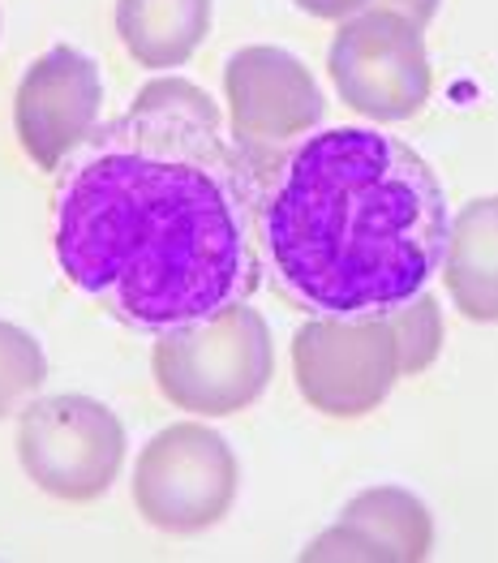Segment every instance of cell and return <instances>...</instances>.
<instances>
[{"mask_svg":"<svg viewBox=\"0 0 498 563\" xmlns=\"http://www.w3.org/2000/svg\"><path fill=\"white\" fill-rule=\"evenodd\" d=\"M263 177L224 134L215 99L151 78L74 151L56 186V263L117 323L146 335L250 301Z\"/></svg>","mask_w":498,"mask_h":563,"instance_id":"6da1fadb","label":"cell"},{"mask_svg":"<svg viewBox=\"0 0 498 563\" xmlns=\"http://www.w3.org/2000/svg\"><path fill=\"white\" fill-rule=\"evenodd\" d=\"M447 194L434 168L383 130H310L275 168L258 236L279 288L335 319L391 314L439 276Z\"/></svg>","mask_w":498,"mask_h":563,"instance_id":"7a4b0ae2","label":"cell"},{"mask_svg":"<svg viewBox=\"0 0 498 563\" xmlns=\"http://www.w3.org/2000/svg\"><path fill=\"white\" fill-rule=\"evenodd\" d=\"M151 375L173 409L232 418L250 409L272 383V328L250 301H241L224 314L159 331L151 349Z\"/></svg>","mask_w":498,"mask_h":563,"instance_id":"3957f363","label":"cell"},{"mask_svg":"<svg viewBox=\"0 0 498 563\" xmlns=\"http://www.w3.org/2000/svg\"><path fill=\"white\" fill-rule=\"evenodd\" d=\"M125 448L121 418L95 396H40L18 418L22 473L60 504L103 499L121 477Z\"/></svg>","mask_w":498,"mask_h":563,"instance_id":"277c9868","label":"cell"},{"mask_svg":"<svg viewBox=\"0 0 498 563\" xmlns=\"http://www.w3.org/2000/svg\"><path fill=\"white\" fill-rule=\"evenodd\" d=\"M241 465L207 422L164 426L134 461V508L159 533L193 538L215 529L236 504Z\"/></svg>","mask_w":498,"mask_h":563,"instance_id":"5b68a950","label":"cell"},{"mask_svg":"<svg viewBox=\"0 0 498 563\" xmlns=\"http://www.w3.org/2000/svg\"><path fill=\"white\" fill-rule=\"evenodd\" d=\"M292 378L306 405L327 418L353 422L374 413L405 378L391 314H314L292 335Z\"/></svg>","mask_w":498,"mask_h":563,"instance_id":"8992f818","label":"cell"},{"mask_svg":"<svg viewBox=\"0 0 498 563\" xmlns=\"http://www.w3.org/2000/svg\"><path fill=\"white\" fill-rule=\"evenodd\" d=\"M327 69L340 99L383 125L417 117L434 91L421 26L391 9H362L344 18L327 52Z\"/></svg>","mask_w":498,"mask_h":563,"instance_id":"52a82bcc","label":"cell"},{"mask_svg":"<svg viewBox=\"0 0 498 563\" xmlns=\"http://www.w3.org/2000/svg\"><path fill=\"white\" fill-rule=\"evenodd\" d=\"M103 74L87 52L69 44L35 56L13 95V130L26 159L44 173H60L74 151L99 130Z\"/></svg>","mask_w":498,"mask_h":563,"instance_id":"ba28073f","label":"cell"},{"mask_svg":"<svg viewBox=\"0 0 498 563\" xmlns=\"http://www.w3.org/2000/svg\"><path fill=\"white\" fill-rule=\"evenodd\" d=\"M224 99L241 151H272L318 130L327 99L301 56L272 44L232 52L224 65Z\"/></svg>","mask_w":498,"mask_h":563,"instance_id":"9c48e42d","label":"cell"},{"mask_svg":"<svg viewBox=\"0 0 498 563\" xmlns=\"http://www.w3.org/2000/svg\"><path fill=\"white\" fill-rule=\"evenodd\" d=\"M434 547L430 508L405 486H369L340 520L318 533L301 560H374V563H421Z\"/></svg>","mask_w":498,"mask_h":563,"instance_id":"30bf717a","label":"cell"},{"mask_svg":"<svg viewBox=\"0 0 498 563\" xmlns=\"http://www.w3.org/2000/svg\"><path fill=\"white\" fill-rule=\"evenodd\" d=\"M439 272L468 323H498V194H482L455 211Z\"/></svg>","mask_w":498,"mask_h":563,"instance_id":"8fae6325","label":"cell"},{"mask_svg":"<svg viewBox=\"0 0 498 563\" xmlns=\"http://www.w3.org/2000/svg\"><path fill=\"white\" fill-rule=\"evenodd\" d=\"M215 0H117V35L142 69H181L207 44Z\"/></svg>","mask_w":498,"mask_h":563,"instance_id":"7c38bea8","label":"cell"},{"mask_svg":"<svg viewBox=\"0 0 498 563\" xmlns=\"http://www.w3.org/2000/svg\"><path fill=\"white\" fill-rule=\"evenodd\" d=\"M47 378L44 344L18 323L0 319V418L18 413Z\"/></svg>","mask_w":498,"mask_h":563,"instance_id":"4fadbf2b","label":"cell"},{"mask_svg":"<svg viewBox=\"0 0 498 563\" xmlns=\"http://www.w3.org/2000/svg\"><path fill=\"white\" fill-rule=\"evenodd\" d=\"M391 328L400 340V371L421 375L434 366L439 349H443V310L430 292H417L400 310H391Z\"/></svg>","mask_w":498,"mask_h":563,"instance_id":"5bb4252c","label":"cell"},{"mask_svg":"<svg viewBox=\"0 0 498 563\" xmlns=\"http://www.w3.org/2000/svg\"><path fill=\"white\" fill-rule=\"evenodd\" d=\"M292 4H297L301 13H310V18H322V22H344V18L369 9L374 0H292Z\"/></svg>","mask_w":498,"mask_h":563,"instance_id":"9a60e30c","label":"cell"},{"mask_svg":"<svg viewBox=\"0 0 498 563\" xmlns=\"http://www.w3.org/2000/svg\"><path fill=\"white\" fill-rule=\"evenodd\" d=\"M369 9H391V13H400L408 22H417L421 31L430 26V18L439 13V0H374Z\"/></svg>","mask_w":498,"mask_h":563,"instance_id":"2e32d148","label":"cell"}]
</instances>
